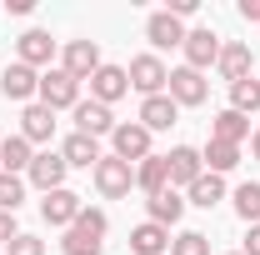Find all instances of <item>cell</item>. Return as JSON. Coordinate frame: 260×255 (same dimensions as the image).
Wrapping results in <instances>:
<instances>
[{"mask_svg":"<svg viewBox=\"0 0 260 255\" xmlns=\"http://www.w3.org/2000/svg\"><path fill=\"white\" fill-rule=\"evenodd\" d=\"M105 230H110V215L85 205V210L75 215V225L65 230L60 245H65V255H100V250H105Z\"/></svg>","mask_w":260,"mask_h":255,"instance_id":"obj_1","label":"cell"},{"mask_svg":"<svg viewBox=\"0 0 260 255\" xmlns=\"http://www.w3.org/2000/svg\"><path fill=\"white\" fill-rule=\"evenodd\" d=\"M35 100H40L45 110H75V105H80V80H75V75H65L60 65H55V70H45V75H40Z\"/></svg>","mask_w":260,"mask_h":255,"instance_id":"obj_2","label":"cell"},{"mask_svg":"<svg viewBox=\"0 0 260 255\" xmlns=\"http://www.w3.org/2000/svg\"><path fill=\"white\" fill-rule=\"evenodd\" d=\"M130 90H140V95H165V85H170V70H165V60L155 55V50H145V55H135L130 60Z\"/></svg>","mask_w":260,"mask_h":255,"instance_id":"obj_3","label":"cell"},{"mask_svg":"<svg viewBox=\"0 0 260 255\" xmlns=\"http://www.w3.org/2000/svg\"><path fill=\"white\" fill-rule=\"evenodd\" d=\"M90 175H95V190L105 195V200H120V195H130V185H135V165H125V160H115V155H100V165Z\"/></svg>","mask_w":260,"mask_h":255,"instance_id":"obj_4","label":"cell"},{"mask_svg":"<svg viewBox=\"0 0 260 255\" xmlns=\"http://www.w3.org/2000/svg\"><path fill=\"white\" fill-rule=\"evenodd\" d=\"M220 45H225L220 35L210 30V25H200V30H185V45H180V50H185V65H190V70H200V75H205L210 65L220 60Z\"/></svg>","mask_w":260,"mask_h":255,"instance_id":"obj_5","label":"cell"},{"mask_svg":"<svg viewBox=\"0 0 260 255\" xmlns=\"http://www.w3.org/2000/svg\"><path fill=\"white\" fill-rule=\"evenodd\" d=\"M25 175H30V185H35L40 195H50V190H65V175H70V165H65L60 150H40V155L30 160V170H25Z\"/></svg>","mask_w":260,"mask_h":255,"instance_id":"obj_6","label":"cell"},{"mask_svg":"<svg viewBox=\"0 0 260 255\" xmlns=\"http://www.w3.org/2000/svg\"><path fill=\"white\" fill-rule=\"evenodd\" d=\"M110 145H115V160H125V165H140V160L150 155V130L140 125V120H130V125H115Z\"/></svg>","mask_w":260,"mask_h":255,"instance_id":"obj_7","label":"cell"},{"mask_svg":"<svg viewBox=\"0 0 260 255\" xmlns=\"http://www.w3.org/2000/svg\"><path fill=\"white\" fill-rule=\"evenodd\" d=\"M165 95L175 100V105H205L210 85H205V75H200V70L180 65V70H170V85H165Z\"/></svg>","mask_w":260,"mask_h":255,"instance_id":"obj_8","label":"cell"},{"mask_svg":"<svg viewBox=\"0 0 260 255\" xmlns=\"http://www.w3.org/2000/svg\"><path fill=\"white\" fill-rule=\"evenodd\" d=\"M165 170H170V190H175V185H185V190H190L195 180L205 175V160H200L195 145H175V150L165 155Z\"/></svg>","mask_w":260,"mask_h":255,"instance_id":"obj_9","label":"cell"},{"mask_svg":"<svg viewBox=\"0 0 260 255\" xmlns=\"http://www.w3.org/2000/svg\"><path fill=\"white\" fill-rule=\"evenodd\" d=\"M100 65H105V60H100V45H95V40H70V45H65L60 70H65V75H75L80 85H85V80L95 75Z\"/></svg>","mask_w":260,"mask_h":255,"instance_id":"obj_10","label":"cell"},{"mask_svg":"<svg viewBox=\"0 0 260 255\" xmlns=\"http://www.w3.org/2000/svg\"><path fill=\"white\" fill-rule=\"evenodd\" d=\"M35 90H40V70H30V65H5V75H0V95L5 100H20V105H30Z\"/></svg>","mask_w":260,"mask_h":255,"instance_id":"obj_11","label":"cell"},{"mask_svg":"<svg viewBox=\"0 0 260 255\" xmlns=\"http://www.w3.org/2000/svg\"><path fill=\"white\" fill-rule=\"evenodd\" d=\"M80 210H85V200H80L75 190H50L45 200H40V215H45V225H60V230H70Z\"/></svg>","mask_w":260,"mask_h":255,"instance_id":"obj_12","label":"cell"},{"mask_svg":"<svg viewBox=\"0 0 260 255\" xmlns=\"http://www.w3.org/2000/svg\"><path fill=\"white\" fill-rule=\"evenodd\" d=\"M125 90H130L125 65H100L95 75H90V100H100V105H115Z\"/></svg>","mask_w":260,"mask_h":255,"instance_id":"obj_13","label":"cell"},{"mask_svg":"<svg viewBox=\"0 0 260 255\" xmlns=\"http://www.w3.org/2000/svg\"><path fill=\"white\" fill-rule=\"evenodd\" d=\"M75 130L90 135V140L115 135V115H110V105H100V100H80V105H75Z\"/></svg>","mask_w":260,"mask_h":255,"instance_id":"obj_14","label":"cell"},{"mask_svg":"<svg viewBox=\"0 0 260 255\" xmlns=\"http://www.w3.org/2000/svg\"><path fill=\"white\" fill-rule=\"evenodd\" d=\"M145 40L155 45V50H170V45H185V25L170 15V10H155L150 20H145Z\"/></svg>","mask_w":260,"mask_h":255,"instance_id":"obj_15","label":"cell"},{"mask_svg":"<svg viewBox=\"0 0 260 255\" xmlns=\"http://www.w3.org/2000/svg\"><path fill=\"white\" fill-rule=\"evenodd\" d=\"M20 135H25L30 145H45V140L55 135V110H45L40 100H30V105L20 110Z\"/></svg>","mask_w":260,"mask_h":255,"instance_id":"obj_16","label":"cell"},{"mask_svg":"<svg viewBox=\"0 0 260 255\" xmlns=\"http://www.w3.org/2000/svg\"><path fill=\"white\" fill-rule=\"evenodd\" d=\"M175 120H180V105H175L170 95H150V100H140V125L150 130V135H155V130H170Z\"/></svg>","mask_w":260,"mask_h":255,"instance_id":"obj_17","label":"cell"},{"mask_svg":"<svg viewBox=\"0 0 260 255\" xmlns=\"http://www.w3.org/2000/svg\"><path fill=\"white\" fill-rule=\"evenodd\" d=\"M15 50H20V65L40 70V65H50V55H55V40H50V30H25L15 40Z\"/></svg>","mask_w":260,"mask_h":255,"instance_id":"obj_18","label":"cell"},{"mask_svg":"<svg viewBox=\"0 0 260 255\" xmlns=\"http://www.w3.org/2000/svg\"><path fill=\"white\" fill-rule=\"evenodd\" d=\"M60 155H65L70 170H95V165H100V140H90V135H80V130H75V135L60 145Z\"/></svg>","mask_w":260,"mask_h":255,"instance_id":"obj_19","label":"cell"},{"mask_svg":"<svg viewBox=\"0 0 260 255\" xmlns=\"http://www.w3.org/2000/svg\"><path fill=\"white\" fill-rule=\"evenodd\" d=\"M215 70L225 75L230 85H235V80H245V75H250V45H245V40H225V45H220Z\"/></svg>","mask_w":260,"mask_h":255,"instance_id":"obj_20","label":"cell"},{"mask_svg":"<svg viewBox=\"0 0 260 255\" xmlns=\"http://www.w3.org/2000/svg\"><path fill=\"white\" fill-rule=\"evenodd\" d=\"M130 250L135 255H170V230L155 225V220L135 225V230H130Z\"/></svg>","mask_w":260,"mask_h":255,"instance_id":"obj_21","label":"cell"},{"mask_svg":"<svg viewBox=\"0 0 260 255\" xmlns=\"http://www.w3.org/2000/svg\"><path fill=\"white\" fill-rule=\"evenodd\" d=\"M185 205H190V200H185L180 190H160V195H150V200H145L150 220H155V225H165V230H170V225L185 215Z\"/></svg>","mask_w":260,"mask_h":255,"instance_id":"obj_22","label":"cell"},{"mask_svg":"<svg viewBox=\"0 0 260 255\" xmlns=\"http://www.w3.org/2000/svg\"><path fill=\"white\" fill-rule=\"evenodd\" d=\"M30 160H35V150H30L25 135H5V140H0V170H5V175L30 170Z\"/></svg>","mask_w":260,"mask_h":255,"instance_id":"obj_23","label":"cell"},{"mask_svg":"<svg viewBox=\"0 0 260 255\" xmlns=\"http://www.w3.org/2000/svg\"><path fill=\"white\" fill-rule=\"evenodd\" d=\"M135 185L145 195H160L170 190V170H165V155H145L140 165H135Z\"/></svg>","mask_w":260,"mask_h":255,"instance_id":"obj_24","label":"cell"},{"mask_svg":"<svg viewBox=\"0 0 260 255\" xmlns=\"http://www.w3.org/2000/svg\"><path fill=\"white\" fill-rule=\"evenodd\" d=\"M250 135V120L240 115V110H220L215 120H210V140H225V145H240Z\"/></svg>","mask_w":260,"mask_h":255,"instance_id":"obj_25","label":"cell"},{"mask_svg":"<svg viewBox=\"0 0 260 255\" xmlns=\"http://www.w3.org/2000/svg\"><path fill=\"white\" fill-rule=\"evenodd\" d=\"M185 195H190V205H200V210H210V205H220V200H225V180L205 170V175H200V180H195V185H190Z\"/></svg>","mask_w":260,"mask_h":255,"instance_id":"obj_26","label":"cell"},{"mask_svg":"<svg viewBox=\"0 0 260 255\" xmlns=\"http://www.w3.org/2000/svg\"><path fill=\"white\" fill-rule=\"evenodd\" d=\"M200 160L210 165V175H225V170H235V165H240V145H225V140H210V145L200 150Z\"/></svg>","mask_w":260,"mask_h":255,"instance_id":"obj_27","label":"cell"},{"mask_svg":"<svg viewBox=\"0 0 260 255\" xmlns=\"http://www.w3.org/2000/svg\"><path fill=\"white\" fill-rule=\"evenodd\" d=\"M230 110H240V115L260 110V80H255V75H245V80L230 85Z\"/></svg>","mask_w":260,"mask_h":255,"instance_id":"obj_28","label":"cell"},{"mask_svg":"<svg viewBox=\"0 0 260 255\" xmlns=\"http://www.w3.org/2000/svg\"><path fill=\"white\" fill-rule=\"evenodd\" d=\"M235 215L245 225H260V180H245V185L235 190Z\"/></svg>","mask_w":260,"mask_h":255,"instance_id":"obj_29","label":"cell"},{"mask_svg":"<svg viewBox=\"0 0 260 255\" xmlns=\"http://www.w3.org/2000/svg\"><path fill=\"white\" fill-rule=\"evenodd\" d=\"M20 200H25V180L0 170V210H10V215H15V210H20Z\"/></svg>","mask_w":260,"mask_h":255,"instance_id":"obj_30","label":"cell"},{"mask_svg":"<svg viewBox=\"0 0 260 255\" xmlns=\"http://www.w3.org/2000/svg\"><path fill=\"white\" fill-rule=\"evenodd\" d=\"M170 255H210V240H205L200 230H180V235L170 240Z\"/></svg>","mask_w":260,"mask_h":255,"instance_id":"obj_31","label":"cell"},{"mask_svg":"<svg viewBox=\"0 0 260 255\" xmlns=\"http://www.w3.org/2000/svg\"><path fill=\"white\" fill-rule=\"evenodd\" d=\"M5 255H45V240H35V235H25V230H20V235L5 245Z\"/></svg>","mask_w":260,"mask_h":255,"instance_id":"obj_32","label":"cell"},{"mask_svg":"<svg viewBox=\"0 0 260 255\" xmlns=\"http://www.w3.org/2000/svg\"><path fill=\"white\" fill-rule=\"evenodd\" d=\"M15 235H20V230H15V215H10V210H0V250H5Z\"/></svg>","mask_w":260,"mask_h":255,"instance_id":"obj_33","label":"cell"},{"mask_svg":"<svg viewBox=\"0 0 260 255\" xmlns=\"http://www.w3.org/2000/svg\"><path fill=\"white\" fill-rule=\"evenodd\" d=\"M165 10H170L175 20H185V15H195V10H200V0H170Z\"/></svg>","mask_w":260,"mask_h":255,"instance_id":"obj_34","label":"cell"},{"mask_svg":"<svg viewBox=\"0 0 260 255\" xmlns=\"http://www.w3.org/2000/svg\"><path fill=\"white\" fill-rule=\"evenodd\" d=\"M240 255H260V225L245 230V250H240Z\"/></svg>","mask_w":260,"mask_h":255,"instance_id":"obj_35","label":"cell"},{"mask_svg":"<svg viewBox=\"0 0 260 255\" xmlns=\"http://www.w3.org/2000/svg\"><path fill=\"white\" fill-rule=\"evenodd\" d=\"M240 15H245V20H255V25H260V0H240Z\"/></svg>","mask_w":260,"mask_h":255,"instance_id":"obj_36","label":"cell"},{"mask_svg":"<svg viewBox=\"0 0 260 255\" xmlns=\"http://www.w3.org/2000/svg\"><path fill=\"white\" fill-rule=\"evenodd\" d=\"M250 150H255V160H260V130H255V135H250Z\"/></svg>","mask_w":260,"mask_h":255,"instance_id":"obj_37","label":"cell"},{"mask_svg":"<svg viewBox=\"0 0 260 255\" xmlns=\"http://www.w3.org/2000/svg\"><path fill=\"white\" fill-rule=\"evenodd\" d=\"M0 255H5V250H0Z\"/></svg>","mask_w":260,"mask_h":255,"instance_id":"obj_38","label":"cell"}]
</instances>
